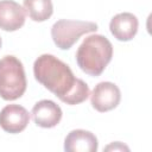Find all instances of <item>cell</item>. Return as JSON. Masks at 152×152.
<instances>
[{
	"mask_svg": "<svg viewBox=\"0 0 152 152\" xmlns=\"http://www.w3.org/2000/svg\"><path fill=\"white\" fill-rule=\"evenodd\" d=\"M33 74L40 84L66 104L82 103L90 95L87 83L75 77L70 66L53 55L39 56L34 61Z\"/></svg>",
	"mask_w": 152,
	"mask_h": 152,
	"instance_id": "cell-1",
	"label": "cell"
},
{
	"mask_svg": "<svg viewBox=\"0 0 152 152\" xmlns=\"http://www.w3.org/2000/svg\"><path fill=\"white\" fill-rule=\"evenodd\" d=\"M113 57V45L102 34H91L84 38L76 52L80 69L90 75L100 76Z\"/></svg>",
	"mask_w": 152,
	"mask_h": 152,
	"instance_id": "cell-2",
	"label": "cell"
},
{
	"mask_svg": "<svg viewBox=\"0 0 152 152\" xmlns=\"http://www.w3.org/2000/svg\"><path fill=\"white\" fill-rule=\"evenodd\" d=\"M26 76L23 63L8 55L0 59V96L6 101L21 97L26 90Z\"/></svg>",
	"mask_w": 152,
	"mask_h": 152,
	"instance_id": "cell-3",
	"label": "cell"
},
{
	"mask_svg": "<svg viewBox=\"0 0 152 152\" xmlns=\"http://www.w3.org/2000/svg\"><path fill=\"white\" fill-rule=\"evenodd\" d=\"M97 30V24L93 21L61 19L51 27V37L57 48L61 50H69L81 36L91 33Z\"/></svg>",
	"mask_w": 152,
	"mask_h": 152,
	"instance_id": "cell-4",
	"label": "cell"
},
{
	"mask_svg": "<svg viewBox=\"0 0 152 152\" xmlns=\"http://www.w3.org/2000/svg\"><path fill=\"white\" fill-rule=\"evenodd\" d=\"M121 100V91L119 87L112 82H100L97 83L91 94L90 103L100 113L112 110L118 107Z\"/></svg>",
	"mask_w": 152,
	"mask_h": 152,
	"instance_id": "cell-5",
	"label": "cell"
},
{
	"mask_svg": "<svg viewBox=\"0 0 152 152\" xmlns=\"http://www.w3.org/2000/svg\"><path fill=\"white\" fill-rule=\"evenodd\" d=\"M30 121V114L20 104H7L0 112V127L11 134L23 132Z\"/></svg>",
	"mask_w": 152,
	"mask_h": 152,
	"instance_id": "cell-6",
	"label": "cell"
},
{
	"mask_svg": "<svg viewBox=\"0 0 152 152\" xmlns=\"http://www.w3.org/2000/svg\"><path fill=\"white\" fill-rule=\"evenodd\" d=\"M26 19V12L14 0L0 1V28L13 32L23 27Z\"/></svg>",
	"mask_w": 152,
	"mask_h": 152,
	"instance_id": "cell-7",
	"label": "cell"
},
{
	"mask_svg": "<svg viewBox=\"0 0 152 152\" xmlns=\"http://www.w3.org/2000/svg\"><path fill=\"white\" fill-rule=\"evenodd\" d=\"M61 107L51 100L38 101L32 108V118L37 126L43 128H52L57 126L62 119Z\"/></svg>",
	"mask_w": 152,
	"mask_h": 152,
	"instance_id": "cell-8",
	"label": "cell"
},
{
	"mask_svg": "<svg viewBox=\"0 0 152 152\" xmlns=\"http://www.w3.org/2000/svg\"><path fill=\"white\" fill-rule=\"evenodd\" d=\"M138 18L129 12H124L114 15L109 23L110 33L120 42H128L134 38L138 32Z\"/></svg>",
	"mask_w": 152,
	"mask_h": 152,
	"instance_id": "cell-9",
	"label": "cell"
},
{
	"mask_svg": "<svg viewBox=\"0 0 152 152\" xmlns=\"http://www.w3.org/2000/svg\"><path fill=\"white\" fill-rule=\"evenodd\" d=\"M97 146V138L86 129H74L64 140V150L66 152H96Z\"/></svg>",
	"mask_w": 152,
	"mask_h": 152,
	"instance_id": "cell-10",
	"label": "cell"
},
{
	"mask_svg": "<svg viewBox=\"0 0 152 152\" xmlns=\"http://www.w3.org/2000/svg\"><path fill=\"white\" fill-rule=\"evenodd\" d=\"M24 10L33 21H45L53 13L51 0H24Z\"/></svg>",
	"mask_w": 152,
	"mask_h": 152,
	"instance_id": "cell-11",
	"label": "cell"
},
{
	"mask_svg": "<svg viewBox=\"0 0 152 152\" xmlns=\"http://www.w3.org/2000/svg\"><path fill=\"white\" fill-rule=\"evenodd\" d=\"M106 151H124V150H126V151H128L129 148L126 146V145H124V144H121L120 141H115V142H113V144H110V145H108L106 148H104Z\"/></svg>",
	"mask_w": 152,
	"mask_h": 152,
	"instance_id": "cell-12",
	"label": "cell"
},
{
	"mask_svg": "<svg viewBox=\"0 0 152 152\" xmlns=\"http://www.w3.org/2000/svg\"><path fill=\"white\" fill-rule=\"evenodd\" d=\"M1 43H2V42H1V38H0V48H1Z\"/></svg>",
	"mask_w": 152,
	"mask_h": 152,
	"instance_id": "cell-13",
	"label": "cell"
}]
</instances>
